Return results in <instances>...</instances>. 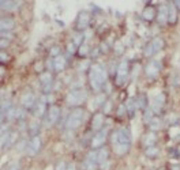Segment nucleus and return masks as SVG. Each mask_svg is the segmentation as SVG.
Here are the masks:
<instances>
[{"instance_id":"bb28decb","label":"nucleus","mask_w":180,"mask_h":170,"mask_svg":"<svg viewBox=\"0 0 180 170\" xmlns=\"http://www.w3.org/2000/svg\"><path fill=\"white\" fill-rule=\"evenodd\" d=\"M149 125H150L151 131H157V129L161 128V121L158 120V118H153V120L149 122Z\"/></svg>"},{"instance_id":"c756f323","label":"nucleus","mask_w":180,"mask_h":170,"mask_svg":"<svg viewBox=\"0 0 180 170\" xmlns=\"http://www.w3.org/2000/svg\"><path fill=\"white\" fill-rule=\"evenodd\" d=\"M37 131H38V124H37V122H32V124H30V134L33 136H36Z\"/></svg>"},{"instance_id":"5701e85b","label":"nucleus","mask_w":180,"mask_h":170,"mask_svg":"<svg viewBox=\"0 0 180 170\" xmlns=\"http://www.w3.org/2000/svg\"><path fill=\"white\" fill-rule=\"evenodd\" d=\"M40 80H41V83L44 84V87H47V86H51L52 84V75L51 74H43L40 76Z\"/></svg>"},{"instance_id":"ea45409f","label":"nucleus","mask_w":180,"mask_h":170,"mask_svg":"<svg viewBox=\"0 0 180 170\" xmlns=\"http://www.w3.org/2000/svg\"><path fill=\"white\" fill-rule=\"evenodd\" d=\"M88 64H89V61H85V63H82V64H81V70H86Z\"/></svg>"},{"instance_id":"e433bc0d","label":"nucleus","mask_w":180,"mask_h":170,"mask_svg":"<svg viewBox=\"0 0 180 170\" xmlns=\"http://www.w3.org/2000/svg\"><path fill=\"white\" fill-rule=\"evenodd\" d=\"M79 53H81L82 56L88 53V45H82V46H81V50H79Z\"/></svg>"},{"instance_id":"412c9836","label":"nucleus","mask_w":180,"mask_h":170,"mask_svg":"<svg viewBox=\"0 0 180 170\" xmlns=\"http://www.w3.org/2000/svg\"><path fill=\"white\" fill-rule=\"evenodd\" d=\"M19 3L18 2H2V8L7 11H12V10L18 8Z\"/></svg>"},{"instance_id":"c03bdc74","label":"nucleus","mask_w":180,"mask_h":170,"mask_svg":"<svg viewBox=\"0 0 180 170\" xmlns=\"http://www.w3.org/2000/svg\"><path fill=\"white\" fill-rule=\"evenodd\" d=\"M67 170H75V166H74V165H70V166H67Z\"/></svg>"},{"instance_id":"aec40b11","label":"nucleus","mask_w":180,"mask_h":170,"mask_svg":"<svg viewBox=\"0 0 180 170\" xmlns=\"http://www.w3.org/2000/svg\"><path fill=\"white\" fill-rule=\"evenodd\" d=\"M108 159V150L106 148H101L100 151H97V162L98 163H104Z\"/></svg>"},{"instance_id":"f257e3e1","label":"nucleus","mask_w":180,"mask_h":170,"mask_svg":"<svg viewBox=\"0 0 180 170\" xmlns=\"http://www.w3.org/2000/svg\"><path fill=\"white\" fill-rule=\"evenodd\" d=\"M112 144L115 152L119 155L126 154L131 146V132L127 128H120L113 132L112 135Z\"/></svg>"},{"instance_id":"ddd939ff","label":"nucleus","mask_w":180,"mask_h":170,"mask_svg":"<svg viewBox=\"0 0 180 170\" xmlns=\"http://www.w3.org/2000/svg\"><path fill=\"white\" fill-rule=\"evenodd\" d=\"M20 101H22V105L26 109H30V108H33L34 101H36V97H34L33 93H26V94H23V97H22V100H20Z\"/></svg>"},{"instance_id":"f3484780","label":"nucleus","mask_w":180,"mask_h":170,"mask_svg":"<svg viewBox=\"0 0 180 170\" xmlns=\"http://www.w3.org/2000/svg\"><path fill=\"white\" fill-rule=\"evenodd\" d=\"M0 27H2V32L3 33H4L6 30H11L12 27H14V20L11 18H2Z\"/></svg>"},{"instance_id":"6e6552de","label":"nucleus","mask_w":180,"mask_h":170,"mask_svg":"<svg viewBox=\"0 0 180 170\" xmlns=\"http://www.w3.org/2000/svg\"><path fill=\"white\" fill-rule=\"evenodd\" d=\"M89 22H90V15H89V12H81L79 14V16H78V20H77V27L79 30H83L88 27L89 25Z\"/></svg>"},{"instance_id":"f03ea898","label":"nucleus","mask_w":180,"mask_h":170,"mask_svg":"<svg viewBox=\"0 0 180 170\" xmlns=\"http://www.w3.org/2000/svg\"><path fill=\"white\" fill-rule=\"evenodd\" d=\"M89 79H90V84H92L93 90H100L106 82V72L105 70L98 66V64H94L90 68V74H89Z\"/></svg>"},{"instance_id":"423d86ee","label":"nucleus","mask_w":180,"mask_h":170,"mask_svg":"<svg viewBox=\"0 0 180 170\" xmlns=\"http://www.w3.org/2000/svg\"><path fill=\"white\" fill-rule=\"evenodd\" d=\"M40 147H41V139L38 138V136H34L32 140L29 142L26 150H27V152H29L30 155H34V154H37V152L40 151Z\"/></svg>"},{"instance_id":"9b49d317","label":"nucleus","mask_w":180,"mask_h":170,"mask_svg":"<svg viewBox=\"0 0 180 170\" xmlns=\"http://www.w3.org/2000/svg\"><path fill=\"white\" fill-rule=\"evenodd\" d=\"M164 102H165V95L164 94H160L154 98L153 102H151V110H153V113H158V112L161 110Z\"/></svg>"},{"instance_id":"4468645a","label":"nucleus","mask_w":180,"mask_h":170,"mask_svg":"<svg viewBox=\"0 0 180 170\" xmlns=\"http://www.w3.org/2000/svg\"><path fill=\"white\" fill-rule=\"evenodd\" d=\"M158 23L160 25H165L168 22V6H161L158 10Z\"/></svg>"},{"instance_id":"0eeeda50","label":"nucleus","mask_w":180,"mask_h":170,"mask_svg":"<svg viewBox=\"0 0 180 170\" xmlns=\"http://www.w3.org/2000/svg\"><path fill=\"white\" fill-rule=\"evenodd\" d=\"M106 134H108V131H106V129H104V131H100L98 134H97L94 138H93V140H92V147H93V148L101 147L104 143H105Z\"/></svg>"},{"instance_id":"72a5a7b5","label":"nucleus","mask_w":180,"mask_h":170,"mask_svg":"<svg viewBox=\"0 0 180 170\" xmlns=\"http://www.w3.org/2000/svg\"><path fill=\"white\" fill-rule=\"evenodd\" d=\"M56 170H67V166H65V163L61 161V162H59V165H57V168Z\"/></svg>"},{"instance_id":"a18cd8bd","label":"nucleus","mask_w":180,"mask_h":170,"mask_svg":"<svg viewBox=\"0 0 180 170\" xmlns=\"http://www.w3.org/2000/svg\"><path fill=\"white\" fill-rule=\"evenodd\" d=\"M173 170H179V168H173Z\"/></svg>"},{"instance_id":"f704fd0d","label":"nucleus","mask_w":180,"mask_h":170,"mask_svg":"<svg viewBox=\"0 0 180 170\" xmlns=\"http://www.w3.org/2000/svg\"><path fill=\"white\" fill-rule=\"evenodd\" d=\"M82 38H83V36L78 34V36L74 38V44H75V45H79V42H81V40H82Z\"/></svg>"},{"instance_id":"f8f14e48","label":"nucleus","mask_w":180,"mask_h":170,"mask_svg":"<svg viewBox=\"0 0 180 170\" xmlns=\"http://www.w3.org/2000/svg\"><path fill=\"white\" fill-rule=\"evenodd\" d=\"M59 116H60V109H59L57 106H51L49 112H48V124L53 125L55 122L57 121Z\"/></svg>"},{"instance_id":"cd10ccee","label":"nucleus","mask_w":180,"mask_h":170,"mask_svg":"<svg viewBox=\"0 0 180 170\" xmlns=\"http://www.w3.org/2000/svg\"><path fill=\"white\" fill-rule=\"evenodd\" d=\"M143 120H145V122H150L151 120H153V110L151 109H147L146 112H145V116H143Z\"/></svg>"},{"instance_id":"9d476101","label":"nucleus","mask_w":180,"mask_h":170,"mask_svg":"<svg viewBox=\"0 0 180 170\" xmlns=\"http://www.w3.org/2000/svg\"><path fill=\"white\" fill-rule=\"evenodd\" d=\"M96 163H97V152L93 151L88 155L85 161V170H96Z\"/></svg>"},{"instance_id":"39448f33","label":"nucleus","mask_w":180,"mask_h":170,"mask_svg":"<svg viewBox=\"0 0 180 170\" xmlns=\"http://www.w3.org/2000/svg\"><path fill=\"white\" fill-rule=\"evenodd\" d=\"M128 76V61L123 60L122 63L117 67V72H116V84H123L127 80Z\"/></svg>"},{"instance_id":"6ab92c4d","label":"nucleus","mask_w":180,"mask_h":170,"mask_svg":"<svg viewBox=\"0 0 180 170\" xmlns=\"http://www.w3.org/2000/svg\"><path fill=\"white\" fill-rule=\"evenodd\" d=\"M45 105H47V101H45V98L43 97L41 100L38 101V104H37V106H36V112H34V114L37 116V117H41V116L44 114V112H45Z\"/></svg>"},{"instance_id":"1a4fd4ad","label":"nucleus","mask_w":180,"mask_h":170,"mask_svg":"<svg viewBox=\"0 0 180 170\" xmlns=\"http://www.w3.org/2000/svg\"><path fill=\"white\" fill-rule=\"evenodd\" d=\"M160 68H161V64L158 63V61H150V63L147 64V67H146L147 76L155 78V76H157V74H158V71H160Z\"/></svg>"},{"instance_id":"393cba45","label":"nucleus","mask_w":180,"mask_h":170,"mask_svg":"<svg viewBox=\"0 0 180 170\" xmlns=\"http://www.w3.org/2000/svg\"><path fill=\"white\" fill-rule=\"evenodd\" d=\"M155 143V135L154 134H147L145 136V144L147 146V147H151Z\"/></svg>"},{"instance_id":"473e14b6","label":"nucleus","mask_w":180,"mask_h":170,"mask_svg":"<svg viewBox=\"0 0 180 170\" xmlns=\"http://www.w3.org/2000/svg\"><path fill=\"white\" fill-rule=\"evenodd\" d=\"M127 110H128L131 114L134 113V104H133V101H131V100L128 101V104H127Z\"/></svg>"},{"instance_id":"a19ab883","label":"nucleus","mask_w":180,"mask_h":170,"mask_svg":"<svg viewBox=\"0 0 180 170\" xmlns=\"http://www.w3.org/2000/svg\"><path fill=\"white\" fill-rule=\"evenodd\" d=\"M6 60H8V56H6L4 52H2V61H6Z\"/></svg>"},{"instance_id":"c85d7f7f","label":"nucleus","mask_w":180,"mask_h":170,"mask_svg":"<svg viewBox=\"0 0 180 170\" xmlns=\"http://www.w3.org/2000/svg\"><path fill=\"white\" fill-rule=\"evenodd\" d=\"M104 102H105V95H98V97L96 98L94 100V108H97V106H100V105L101 104H104Z\"/></svg>"},{"instance_id":"4be33fe9","label":"nucleus","mask_w":180,"mask_h":170,"mask_svg":"<svg viewBox=\"0 0 180 170\" xmlns=\"http://www.w3.org/2000/svg\"><path fill=\"white\" fill-rule=\"evenodd\" d=\"M168 20L171 23H175L176 22V8L173 4L168 6Z\"/></svg>"},{"instance_id":"20e7f679","label":"nucleus","mask_w":180,"mask_h":170,"mask_svg":"<svg viewBox=\"0 0 180 170\" xmlns=\"http://www.w3.org/2000/svg\"><path fill=\"white\" fill-rule=\"evenodd\" d=\"M86 97H88V93H86L83 88L72 90L71 93H68V95H67V104L72 105V106H75V105H81L82 102L86 100Z\"/></svg>"},{"instance_id":"c9c22d12","label":"nucleus","mask_w":180,"mask_h":170,"mask_svg":"<svg viewBox=\"0 0 180 170\" xmlns=\"http://www.w3.org/2000/svg\"><path fill=\"white\" fill-rule=\"evenodd\" d=\"M115 49L117 50V53H122V52H123V46H122V44H120V42H116Z\"/></svg>"},{"instance_id":"a211bd4d","label":"nucleus","mask_w":180,"mask_h":170,"mask_svg":"<svg viewBox=\"0 0 180 170\" xmlns=\"http://www.w3.org/2000/svg\"><path fill=\"white\" fill-rule=\"evenodd\" d=\"M150 45H151V48H153L154 53H157L164 48V41H162V38H160V37H155V38L150 42Z\"/></svg>"},{"instance_id":"7ed1b4c3","label":"nucleus","mask_w":180,"mask_h":170,"mask_svg":"<svg viewBox=\"0 0 180 170\" xmlns=\"http://www.w3.org/2000/svg\"><path fill=\"white\" fill-rule=\"evenodd\" d=\"M85 118V113L82 109H75V110H72L70 116H68L67 121H65V127L68 129H75L78 128L79 125L82 124V121H83Z\"/></svg>"},{"instance_id":"79ce46f5","label":"nucleus","mask_w":180,"mask_h":170,"mask_svg":"<svg viewBox=\"0 0 180 170\" xmlns=\"http://www.w3.org/2000/svg\"><path fill=\"white\" fill-rule=\"evenodd\" d=\"M123 113H124V106H120V108H119V112H117V114L122 116Z\"/></svg>"},{"instance_id":"2f4dec72","label":"nucleus","mask_w":180,"mask_h":170,"mask_svg":"<svg viewBox=\"0 0 180 170\" xmlns=\"http://www.w3.org/2000/svg\"><path fill=\"white\" fill-rule=\"evenodd\" d=\"M7 170H19V162H12Z\"/></svg>"},{"instance_id":"2eb2a0df","label":"nucleus","mask_w":180,"mask_h":170,"mask_svg":"<svg viewBox=\"0 0 180 170\" xmlns=\"http://www.w3.org/2000/svg\"><path fill=\"white\" fill-rule=\"evenodd\" d=\"M104 124V116L101 113H97L94 117H93V121H92V127L94 131H98L100 128L102 127Z\"/></svg>"},{"instance_id":"4c0bfd02","label":"nucleus","mask_w":180,"mask_h":170,"mask_svg":"<svg viewBox=\"0 0 180 170\" xmlns=\"http://www.w3.org/2000/svg\"><path fill=\"white\" fill-rule=\"evenodd\" d=\"M74 50H75V44L72 42V44H70V45H68V52H72V53H74Z\"/></svg>"},{"instance_id":"37998d69","label":"nucleus","mask_w":180,"mask_h":170,"mask_svg":"<svg viewBox=\"0 0 180 170\" xmlns=\"http://www.w3.org/2000/svg\"><path fill=\"white\" fill-rule=\"evenodd\" d=\"M8 42H6V38H2V48H6V45Z\"/></svg>"},{"instance_id":"a878e982","label":"nucleus","mask_w":180,"mask_h":170,"mask_svg":"<svg viewBox=\"0 0 180 170\" xmlns=\"http://www.w3.org/2000/svg\"><path fill=\"white\" fill-rule=\"evenodd\" d=\"M158 152H160V150H158L157 147H154V146H151V147H147V150H146V155L150 156V158H154V156H157Z\"/></svg>"},{"instance_id":"7c9ffc66","label":"nucleus","mask_w":180,"mask_h":170,"mask_svg":"<svg viewBox=\"0 0 180 170\" xmlns=\"http://www.w3.org/2000/svg\"><path fill=\"white\" fill-rule=\"evenodd\" d=\"M145 54L149 57V56H151V54H154V50H153V48H151V45L149 44V45L146 46V49H145Z\"/></svg>"},{"instance_id":"58836bf2","label":"nucleus","mask_w":180,"mask_h":170,"mask_svg":"<svg viewBox=\"0 0 180 170\" xmlns=\"http://www.w3.org/2000/svg\"><path fill=\"white\" fill-rule=\"evenodd\" d=\"M59 48H53V49H51V54H53V56H55V54H56V56H59Z\"/></svg>"},{"instance_id":"b1692460","label":"nucleus","mask_w":180,"mask_h":170,"mask_svg":"<svg viewBox=\"0 0 180 170\" xmlns=\"http://www.w3.org/2000/svg\"><path fill=\"white\" fill-rule=\"evenodd\" d=\"M143 18L146 20H151L154 18V8L153 7H147L143 10Z\"/></svg>"},{"instance_id":"dca6fc26","label":"nucleus","mask_w":180,"mask_h":170,"mask_svg":"<svg viewBox=\"0 0 180 170\" xmlns=\"http://www.w3.org/2000/svg\"><path fill=\"white\" fill-rule=\"evenodd\" d=\"M53 67H55V70L56 71H63L64 70V67H65V59L61 54H59V56L55 57V60H53Z\"/></svg>"}]
</instances>
